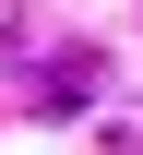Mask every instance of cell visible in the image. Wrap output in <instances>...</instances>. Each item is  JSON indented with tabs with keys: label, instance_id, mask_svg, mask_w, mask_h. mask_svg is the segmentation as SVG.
Instances as JSON below:
<instances>
[{
	"label": "cell",
	"instance_id": "obj_1",
	"mask_svg": "<svg viewBox=\"0 0 143 155\" xmlns=\"http://www.w3.org/2000/svg\"><path fill=\"white\" fill-rule=\"evenodd\" d=\"M36 96H48V107H83V96H96V60H48Z\"/></svg>",
	"mask_w": 143,
	"mask_h": 155
},
{
	"label": "cell",
	"instance_id": "obj_2",
	"mask_svg": "<svg viewBox=\"0 0 143 155\" xmlns=\"http://www.w3.org/2000/svg\"><path fill=\"white\" fill-rule=\"evenodd\" d=\"M107 155H143V131H107Z\"/></svg>",
	"mask_w": 143,
	"mask_h": 155
}]
</instances>
